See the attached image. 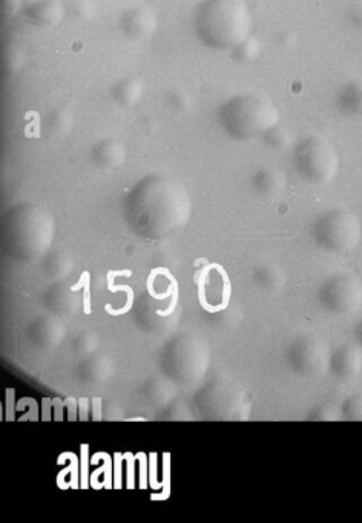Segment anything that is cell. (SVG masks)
<instances>
[{
  "label": "cell",
  "instance_id": "cell-1",
  "mask_svg": "<svg viewBox=\"0 0 362 523\" xmlns=\"http://www.w3.org/2000/svg\"><path fill=\"white\" fill-rule=\"evenodd\" d=\"M194 30L205 47L232 51L251 36V8L244 0H203L194 11Z\"/></svg>",
  "mask_w": 362,
  "mask_h": 523
},
{
  "label": "cell",
  "instance_id": "cell-2",
  "mask_svg": "<svg viewBox=\"0 0 362 523\" xmlns=\"http://www.w3.org/2000/svg\"><path fill=\"white\" fill-rule=\"evenodd\" d=\"M221 129L237 142L263 137L280 123V109L272 100L257 94H238L218 109Z\"/></svg>",
  "mask_w": 362,
  "mask_h": 523
},
{
  "label": "cell",
  "instance_id": "cell-3",
  "mask_svg": "<svg viewBox=\"0 0 362 523\" xmlns=\"http://www.w3.org/2000/svg\"><path fill=\"white\" fill-rule=\"evenodd\" d=\"M298 174L312 185H329L339 171V155L327 140L318 135L304 137L293 149Z\"/></svg>",
  "mask_w": 362,
  "mask_h": 523
},
{
  "label": "cell",
  "instance_id": "cell-4",
  "mask_svg": "<svg viewBox=\"0 0 362 523\" xmlns=\"http://www.w3.org/2000/svg\"><path fill=\"white\" fill-rule=\"evenodd\" d=\"M313 235L316 244L327 252L346 255L361 243L362 223L352 212L335 209L316 220Z\"/></svg>",
  "mask_w": 362,
  "mask_h": 523
},
{
  "label": "cell",
  "instance_id": "cell-5",
  "mask_svg": "<svg viewBox=\"0 0 362 523\" xmlns=\"http://www.w3.org/2000/svg\"><path fill=\"white\" fill-rule=\"evenodd\" d=\"M321 304L335 315H352L362 307V283L352 274L329 278L320 290Z\"/></svg>",
  "mask_w": 362,
  "mask_h": 523
},
{
  "label": "cell",
  "instance_id": "cell-6",
  "mask_svg": "<svg viewBox=\"0 0 362 523\" xmlns=\"http://www.w3.org/2000/svg\"><path fill=\"white\" fill-rule=\"evenodd\" d=\"M290 362L300 373H315L323 369L327 362V349L316 339L304 338L290 349Z\"/></svg>",
  "mask_w": 362,
  "mask_h": 523
},
{
  "label": "cell",
  "instance_id": "cell-7",
  "mask_svg": "<svg viewBox=\"0 0 362 523\" xmlns=\"http://www.w3.org/2000/svg\"><path fill=\"white\" fill-rule=\"evenodd\" d=\"M119 27L126 39L145 40L157 31L158 17L151 8H129L120 17Z\"/></svg>",
  "mask_w": 362,
  "mask_h": 523
},
{
  "label": "cell",
  "instance_id": "cell-8",
  "mask_svg": "<svg viewBox=\"0 0 362 523\" xmlns=\"http://www.w3.org/2000/svg\"><path fill=\"white\" fill-rule=\"evenodd\" d=\"M24 17L28 24L37 28L59 27L65 19L66 5L60 0H36L24 8Z\"/></svg>",
  "mask_w": 362,
  "mask_h": 523
},
{
  "label": "cell",
  "instance_id": "cell-9",
  "mask_svg": "<svg viewBox=\"0 0 362 523\" xmlns=\"http://www.w3.org/2000/svg\"><path fill=\"white\" fill-rule=\"evenodd\" d=\"M329 366L339 379H355L362 370V349L356 344H344L332 353Z\"/></svg>",
  "mask_w": 362,
  "mask_h": 523
},
{
  "label": "cell",
  "instance_id": "cell-10",
  "mask_svg": "<svg viewBox=\"0 0 362 523\" xmlns=\"http://www.w3.org/2000/svg\"><path fill=\"white\" fill-rule=\"evenodd\" d=\"M91 158L99 168H117L125 162L126 149L119 140L103 139L91 148Z\"/></svg>",
  "mask_w": 362,
  "mask_h": 523
},
{
  "label": "cell",
  "instance_id": "cell-11",
  "mask_svg": "<svg viewBox=\"0 0 362 523\" xmlns=\"http://www.w3.org/2000/svg\"><path fill=\"white\" fill-rule=\"evenodd\" d=\"M145 85L142 79L135 76H126L114 83L111 88V99L123 108H131L142 99Z\"/></svg>",
  "mask_w": 362,
  "mask_h": 523
},
{
  "label": "cell",
  "instance_id": "cell-12",
  "mask_svg": "<svg viewBox=\"0 0 362 523\" xmlns=\"http://www.w3.org/2000/svg\"><path fill=\"white\" fill-rule=\"evenodd\" d=\"M335 103L344 116L362 117V82L344 83L336 93Z\"/></svg>",
  "mask_w": 362,
  "mask_h": 523
},
{
  "label": "cell",
  "instance_id": "cell-13",
  "mask_svg": "<svg viewBox=\"0 0 362 523\" xmlns=\"http://www.w3.org/2000/svg\"><path fill=\"white\" fill-rule=\"evenodd\" d=\"M286 177L275 168H261L255 172L254 186L258 194L264 197H275L286 188Z\"/></svg>",
  "mask_w": 362,
  "mask_h": 523
},
{
  "label": "cell",
  "instance_id": "cell-14",
  "mask_svg": "<svg viewBox=\"0 0 362 523\" xmlns=\"http://www.w3.org/2000/svg\"><path fill=\"white\" fill-rule=\"evenodd\" d=\"M73 122V112L62 106V108L54 109L48 114L47 119L43 122V132L50 139H63L70 134Z\"/></svg>",
  "mask_w": 362,
  "mask_h": 523
},
{
  "label": "cell",
  "instance_id": "cell-15",
  "mask_svg": "<svg viewBox=\"0 0 362 523\" xmlns=\"http://www.w3.org/2000/svg\"><path fill=\"white\" fill-rule=\"evenodd\" d=\"M119 277H132L131 270H109L106 275V283H108V290L111 293L125 292L126 293V304L122 309H112L111 304H106L105 310L108 315L111 316H122L126 315L129 310L134 306V290L131 286H125V284H114V281Z\"/></svg>",
  "mask_w": 362,
  "mask_h": 523
},
{
  "label": "cell",
  "instance_id": "cell-16",
  "mask_svg": "<svg viewBox=\"0 0 362 523\" xmlns=\"http://www.w3.org/2000/svg\"><path fill=\"white\" fill-rule=\"evenodd\" d=\"M66 461H70V465L65 467V470L60 471L59 476H57V487L60 490H68V488L79 490V488H82V485H80V459L73 451H65V453L60 454L57 464L65 465Z\"/></svg>",
  "mask_w": 362,
  "mask_h": 523
},
{
  "label": "cell",
  "instance_id": "cell-17",
  "mask_svg": "<svg viewBox=\"0 0 362 523\" xmlns=\"http://www.w3.org/2000/svg\"><path fill=\"white\" fill-rule=\"evenodd\" d=\"M100 459H102L103 465L91 474V487L94 490H102V488L112 490L114 488V464H112V458L108 453L99 451V453L93 454L91 464H99Z\"/></svg>",
  "mask_w": 362,
  "mask_h": 523
},
{
  "label": "cell",
  "instance_id": "cell-18",
  "mask_svg": "<svg viewBox=\"0 0 362 523\" xmlns=\"http://www.w3.org/2000/svg\"><path fill=\"white\" fill-rule=\"evenodd\" d=\"M260 51V42L251 34V36L247 37L246 40H243L240 45H237V47L231 51L232 59L237 60L238 63H249L257 59Z\"/></svg>",
  "mask_w": 362,
  "mask_h": 523
},
{
  "label": "cell",
  "instance_id": "cell-19",
  "mask_svg": "<svg viewBox=\"0 0 362 523\" xmlns=\"http://www.w3.org/2000/svg\"><path fill=\"white\" fill-rule=\"evenodd\" d=\"M263 140L269 148L281 151V149L287 148V146L290 145V140L292 139H290V132L278 123V125L270 128L269 131L263 135Z\"/></svg>",
  "mask_w": 362,
  "mask_h": 523
},
{
  "label": "cell",
  "instance_id": "cell-20",
  "mask_svg": "<svg viewBox=\"0 0 362 523\" xmlns=\"http://www.w3.org/2000/svg\"><path fill=\"white\" fill-rule=\"evenodd\" d=\"M166 103L175 112H186L191 108V96L180 86H174L166 93Z\"/></svg>",
  "mask_w": 362,
  "mask_h": 523
},
{
  "label": "cell",
  "instance_id": "cell-21",
  "mask_svg": "<svg viewBox=\"0 0 362 523\" xmlns=\"http://www.w3.org/2000/svg\"><path fill=\"white\" fill-rule=\"evenodd\" d=\"M24 63L25 54L24 51L19 50V48H8V50L2 54V71H5L7 74L19 73Z\"/></svg>",
  "mask_w": 362,
  "mask_h": 523
},
{
  "label": "cell",
  "instance_id": "cell-22",
  "mask_svg": "<svg viewBox=\"0 0 362 523\" xmlns=\"http://www.w3.org/2000/svg\"><path fill=\"white\" fill-rule=\"evenodd\" d=\"M66 13L73 19L88 20L96 13V7L93 0H71L70 4L66 5Z\"/></svg>",
  "mask_w": 362,
  "mask_h": 523
},
{
  "label": "cell",
  "instance_id": "cell-23",
  "mask_svg": "<svg viewBox=\"0 0 362 523\" xmlns=\"http://www.w3.org/2000/svg\"><path fill=\"white\" fill-rule=\"evenodd\" d=\"M157 274L158 275H165L166 278H168V281H171L172 286H174V290H172V301L171 304H169L168 309L166 310H157L158 316H169L172 315V313L175 312V309H177L178 306V298H180V290H178V281L177 278L174 277V275L169 272L166 267H157Z\"/></svg>",
  "mask_w": 362,
  "mask_h": 523
},
{
  "label": "cell",
  "instance_id": "cell-24",
  "mask_svg": "<svg viewBox=\"0 0 362 523\" xmlns=\"http://www.w3.org/2000/svg\"><path fill=\"white\" fill-rule=\"evenodd\" d=\"M25 408H28L27 415L20 416V418L17 419V421H19V422H27V421L39 422L40 408H39V404H37L36 399H33V398L20 399V401L17 402V405H16L17 413L24 412Z\"/></svg>",
  "mask_w": 362,
  "mask_h": 523
},
{
  "label": "cell",
  "instance_id": "cell-25",
  "mask_svg": "<svg viewBox=\"0 0 362 523\" xmlns=\"http://www.w3.org/2000/svg\"><path fill=\"white\" fill-rule=\"evenodd\" d=\"M163 490L160 494H152L151 500H168L171 496V453L163 454Z\"/></svg>",
  "mask_w": 362,
  "mask_h": 523
},
{
  "label": "cell",
  "instance_id": "cell-26",
  "mask_svg": "<svg viewBox=\"0 0 362 523\" xmlns=\"http://www.w3.org/2000/svg\"><path fill=\"white\" fill-rule=\"evenodd\" d=\"M89 444L80 445V485L82 490H88L91 485V477H89Z\"/></svg>",
  "mask_w": 362,
  "mask_h": 523
},
{
  "label": "cell",
  "instance_id": "cell-27",
  "mask_svg": "<svg viewBox=\"0 0 362 523\" xmlns=\"http://www.w3.org/2000/svg\"><path fill=\"white\" fill-rule=\"evenodd\" d=\"M135 459L139 461V488L146 490L149 487V459L145 453L135 454Z\"/></svg>",
  "mask_w": 362,
  "mask_h": 523
},
{
  "label": "cell",
  "instance_id": "cell-28",
  "mask_svg": "<svg viewBox=\"0 0 362 523\" xmlns=\"http://www.w3.org/2000/svg\"><path fill=\"white\" fill-rule=\"evenodd\" d=\"M344 415L352 421H362V399H349L344 405Z\"/></svg>",
  "mask_w": 362,
  "mask_h": 523
},
{
  "label": "cell",
  "instance_id": "cell-29",
  "mask_svg": "<svg viewBox=\"0 0 362 523\" xmlns=\"http://www.w3.org/2000/svg\"><path fill=\"white\" fill-rule=\"evenodd\" d=\"M123 459H125L126 462V488L128 490H134L135 488V459L134 454L129 453V451H126L125 454H123Z\"/></svg>",
  "mask_w": 362,
  "mask_h": 523
},
{
  "label": "cell",
  "instance_id": "cell-30",
  "mask_svg": "<svg viewBox=\"0 0 362 523\" xmlns=\"http://www.w3.org/2000/svg\"><path fill=\"white\" fill-rule=\"evenodd\" d=\"M157 453L149 454V487L152 490H163L162 482L157 481Z\"/></svg>",
  "mask_w": 362,
  "mask_h": 523
},
{
  "label": "cell",
  "instance_id": "cell-31",
  "mask_svg": "<svg viewBox=\"0 0 362 523\" xmlns=\"http://www.w3.org/2000/svg\"><path fill=\"white\" fill-rule=\"evenodd\" d=\"M123 454H114V488L122 490L123 488Z\"/></svg>",
  "mask_w": 362,
  "mask_h": 523
},
{
  "label": "cell",
  "instance_id": "cell-32",
  "mask_svg": "<svg viewBox=\"0 0 362 523\" xmlns=\"http://www.w3.org/2000/svg\"><path fill=\"white\" fill-rule=\"evenodd\" d=\"M2 13L8 17L17 16L19 13H24L22 0H2Z\"/></svg>",
  "mask_w": 362,
  "mask_h": 523
},
{
  "label": "cell",
  "instance_id": "cell-33",
  "mask_svg": "<svg viewBox=\"0 0 362 523\" xmlns=\"http://www.w3.org/2000/svg\"><path fill=\"white\" fill-rule=\"evenodd\" d=\"M347 19H349L352 27L362 31V4L352 5L347 11Z\"/></svg>",
  "mask_w": 362,
  "mask_h": 523
},
{
  "label": "cell",
  "instance_id": "cell-34",
  "mask_svg": "<svg viewBox=\"0 0 362 523\" xmlns=\"http://www.w3.org/2000/svg\"><path fill=\"white\" fill-rule=\"evenodd\" d=\"M65 407L68 410V421L76 422L79 419V399L68 396L65 398Z\"/></svg>",
  "mask_w": 362,
  "mask_h": 523
},
{
  "label": "cell",
  "instance_id": "cell-35",
  "mask_svg": "<svg viewBox=\"0 0 362 523\" xmlns=\"http://www.w3.org/2000/svg\"><path fill=\"white\" fill-rule=\"evenodd\" d=\"M83 312L85 315L93 313V309H91V274L86 278L85 290H83Z\"/></svg>",
  "mask_w": 362,
  "mask_h": 523
},
{
  "label": "cell",
  "instance_id": "cell-36",
  "mask_svg": "<svg viewBox=\"0 0 362 523\" xmlns=\"http://www.w3.org/2000/svg\"><path fill=\"white\" fill-rule=\"evenodd\" d=\"M14 396H16V392H14L13 389H8L7 390V421L8 422L14 421V413L17 412L16 399H14Z\"/></svg>",
  "mask_w": 362,
  "mask_h": 523
},
{
  "label": "cell",
  "instance_id": "cell-37",
  "mask_svg": "<svg viewBox=\"0 0 362 523\" xmlns=\"http://www.w3.org/2000/svg\"><path fill=\"white\" fill-rule=\"evenodd\" d=\"M53 399L50 398H43L42 399V421L43 422H50L53 418V415H51V412H53Z\"/></svg>",
  "mask_w": 362,
  "mask_h": 523
},
{
  "label": "cell",
  "instance_id": "cell-38",
  "mask_svg": "<svg viewBox=\"0 0 362 523\" xmlns=\"http://www.w3.org/2000/svg\"><path fill=\"white\" fill-rule=\"evenodd\" d=\"M53 408H54V421L62 422L63 412H65V399L53 398Z\"/></svg>",
  "mask_w": 362,
  "mask_h": 523
},
{
  "label": "cell",
  "instance_id": "cell-39",
  "mask_svg": "<svg viewBox=\"0 0 362 523\" xmlns=\"http://www.w3.org/2000/svg\"><path fill=\"white\" fill-rule=\"evenodd\" d=\"M91 401L88 398H79V421L86 422L89 419V407H91Z\"/></svg>",
  "mask_w": 362,
  "mask_h": 523
},
{
  "label": "cell",
  "instance_id": "cell-40",
  "mask_svg": "<svg viewBox=\"0 0 362 523\" xmlns=\"http://www.w3.org/2000/svg\"><path fill=\"white\" fill-rule=\"evenodd\" d=\"M91 404H93V419L94 421H102V399L94 398L91 399Z\"/></svg>",
  "mask_w": 362,
  "mask_h": 523
},
{
  "label": "cell",
  "instance_id": "cell-41",
  "mask_svg": "<svg viewBox=\"0 0 362 523\" xmlns=\"http://www.w3.org/2000/svg\"><path fill=\"white\" fill-rule=\"evenodd\" d=\"M353 336H355L356 344L362 349V318L356 323L355 330H353Z\"/></svg>",
  "mask_w": 362,
  "mask_h": 523
}]
</instances>
